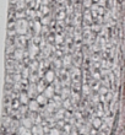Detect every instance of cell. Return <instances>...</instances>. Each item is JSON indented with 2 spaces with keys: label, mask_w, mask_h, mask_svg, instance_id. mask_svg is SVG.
<instances>
[{
  "label": "cell",
  "mask_w": 125,
  "mask_h": 135,
  "mask_svg": "<svg viewBox=\"0 0 125 135\" xmlns=\"http://www.w3.org/2000/svg\"><path fill=\"white\" fill-rule=\"evenodd\" d=\"M50 135H60V133L58 132V130H55V129H54V130H52V133H50Z\"/></svg>",
  "instance_id": "1"
}]
</instances>
